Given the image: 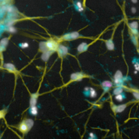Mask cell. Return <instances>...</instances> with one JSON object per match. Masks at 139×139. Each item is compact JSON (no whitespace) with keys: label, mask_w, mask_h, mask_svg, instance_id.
I'll return each mask as SVG.
<instances>
[{"label":"cell","mask_w":139,"mask_h":139,"mask_svg":"<svg viewBox=\"0 0 139 139\" xmlns=\"http://www.w3.org/2000/svg\"><path fill=\"white\" fill-rule=\"evenodd\" d=\"M34 125V121L30 118H25L16 127L23 135L26 134Z\"/></svg>","instance_id":"obj_1"},{"label":"cell","mask_w":139,"mask_h":139,"mask_svg":"<svg viewBox=\"0 0 139 139\" xmlns=\"http://www.w3.org/2000/svg\"><path fill=\"white\" fill-rule=\"evenodd\" d=\"M89 47V45L88 44L85 43V42H83V43H81L78 46V47L77 48V50L79 52L81 53L83 52L86 51L87 49H88Z\"/></svg>","instance_id":"obj_10"},{"label":"cell","mask_w":139,"mask_h":139,"mask_svg":"<svg viewBox=\"0 0 139 139\" xmlns=\"http://www.w3.org/2000/svg\"><path fill=\"white\" fill-rule=\"evenodd\" d=\"M46 50L54 52L56 51L58 47V45L57 42L54 40H49L46 42H44Z\"/></svg>","instance_id":"obj_2"},{"label":"cell","mask_w":139,"mask_h":139,"mask_svg":"<svg viewBox=\"0 0 139 139\" xmlns=\"http://www.w3.org/2000/svg\"><path fill=\"white\" fill-rule=\"evenodd\" d=\"M134 67H135V70H136L137 71H138V70H139V64L138 63H136L135 64H134Z\"/></svg>","instance_id":"obj_27"},{"label":"cell","mask_w":139,"mask_h":139,"mask_svg":"<svg viewBox=\"0 0 139 139\" xmlns=\"http://www.w3.org/2000/svg\"><path fill=\"white\" fill-rule=\"evenodd\" d=\"M79 36V33L77 31H75V32L67 33V34L64 35L62 38V39L64 40H75L78 38Z\"/></svg>","instance_id":"obj_3"},{"label":"cell","mask_w":139,"mask_h":139,"mask_svg":"<svg viewBox=\"0 0 139 139\" xmlns=\"http://www.w3.org/2000/svg\"><path fill=\"white\" fill-rule=\"evenodd\" d=\"M53 52L50 51H47L45 52H43V54H42L41 56V58L42 60L45 61V62L47 61L48 59H49V57L51 56V55L52 54V53H53Z\"/></svg>","instance_id":"obj_12"},{"label":"cell","mask_w":139,"mask_h":139,"mask_svg":"<svg viewBox=\"0 0 139 139\" xmlns=\"http://www.w3.org/2000/svg\"><path fill=\"white\" fill-rule=\"evenodd\" d=\"M85 75L81 73H72L71 75V81H81L83 78L85 77Z\"/></svg>","instance_id":"obj_7"},{"label":"cell","mask_w":139,"mask_h":139,"mask_svg":"<svg viewBox=\"0 0 139 139\" xmlns=\"http://www.w3.org/2000/svg\"><path fill=\"white\" fill-rule=\"evenodd\" d=\"M131 11H132V13H135L136 12V9L134 7H133L132 8H131Z\"/></svg>","instance_id":"obj_28"},{"label":"cell","mask_w":139,"mask_h":139,"mask_svg":"<svg viewBox=\"0 0 139 139\" xmlns=\"http://www.w3.org/2000/svg\"><path fill=\"white\" fill-rule=\"evenodd\" d=\"M30 112L31 115L34 116H36L38 113V108L36 106H33L30 107Z\"/></svg>","instance_id":"obj_14"},{"label":"cell","mask_w":139,"mask_h":139,"mask_svg":"<svg viewBox=\"0 0 139 139\" xmlns=\"http://www.w3.org/2000/svg\"><path fill=\"white\" fill-rule=\"evenodd\" d=\"M115 99L117 100V101H118L119 102H121L122 100H123V97L121 94H117V95H116L115 97Z\"/></svg>","instance_id":"obj_21"},{"label":"cell","mask_w":139,"mask_h":139,"mask_svg":"<svg viewBox=\"0 0 139 139\" xmlns=\"http://www.w3.org/2000/svg\"><path fill=\"white\" fill-rule=\"evenodd\" d=\"M4 67L5 68H6L7 70H8L9 71L14 72L16 71L15 66L13 64H11V63H7V64H5L4 65Z\"/></svg>","instance_id":"obj_13"},{"label":"cell","mask_w":139,"mask_h":139,"mask_svg":"<svg viewBox=\"0 0 139 139\" xmlns=\"http://www.w3.org/2000/svg\"><path fill=\"white\" fill-rule=\"evenodd\" d=\"M7 112H8V110L5 108L0 110V120L5 118V116L7 114Z\"/></svg>","instance_id":"obj_16"},{"label":"cell","mask_w":139,"mask_h":139,"mask_svg":"<svg viewBox=\"0 0 139 139\" xmlns=\"http://www.w3.org/2000/svg\"><path fill=\"white\" fill-rule=\"evenodd\" d=\"M88 92H89V94L91 98H94L97 96V93L93 88H89V90Z\"/></svg>","instance_id":"obj_20"},{"label":"cell","mask_w":139,"mask_h":139,"mask_svg":"<svg viewBox=\"0 0 139 139\" xmlns=\"http://www.w3.org/2000/svg\"><path fill=\"white\" fill-rule=\"evenodd\" d=\"M123 92V88L121 86L117 87L114 90V94H115V95H117V94H121Z\"/></svg>","instance_id":"obj_15"},{"label":"cell","mask_w":139,"mask_h":139,"mask_svg":"<svg viewBox=\"0 0 139 139\" xmlns=\"http://www.w3.org/2000/svg\"><path fill=\"white\" fill-rule=\"evenodd\" d=\"M57 51H58V54L61 57H64L68 53V49L66 46L63 45H59L57 48Z\"/></svg>","instance_id":"obj_6"},{"label":"cell","mask_w":139,"mask_h":139,"mask_svg":"<svg viewBox=\"0 0 139 139\" xmlns=\"http://www.w3.org/2000/svg\"><path fill=\"white\" fill-rule=\"evenodd\" d=\"M105 44H106L107 47L108 49L110 50V51H112V50L114 49V44L113 42L112 37L110 39L105 41Z\"/></svg>","instance_id":"obj_11"},{"label":"cell","mask_w":139,"mask_h":139,"mask_svg":"<svg viewBox=\"0 0 139 139\" xmlns=\"http://www.w3.org/2000/svg\"><path fill=\"white\" fill-rule=\"evenodd\" d=\"M131 31H132V33L134 35L138 34V29H131Z\"/></svg>","instance_id":"obj_26"},{"label":"cell","mask_w":139,"mask_h":139,"mask_svg":"<svg viewBox=\"0 0 139 139\" xmlns=\"http://www.w3.org/2000/svg\"><path fill=\"white\" fill-rule=\"evenodd\" d=\"M89 135H90V139H96V136H95V135L94 134V133H90L89 134Z\"/></svg>","instance_id":"obj_25"},{"label":"cell","mask_w":139,"mask_h":139,"mask_svg":"<svg viewBox=\"0 0 139 139\" xmlns=\"http://www.w3.org/2000/svg\"><path fill=\"white\" fill-rule=\"evenodd\" d=\"M28 44L27 42H25V43H23L21 44V47L22 48V49H25V48H27L28 47Z\"/></svg>","instance_id":"obj_24"},{"label":"cell","mask_w":139,"mask_h":139,"mask_svg":"<svg viewBox=\"0 0 139 139\" xmlns=\"http://www.w3.org/2000/svg\"><path fill=\"white\" fill-rule=\"evenodd\" d=\"M131 1H132L133 3H136L137 2H138V0H131Z\"/></svg>","instance_id":"obj_30"},{"label":"cell","mask_w":139,"mask_h":139,"mask_svg":"<svg viewBox=\"0 0 139 139\" xmlns=\"http://www.w3.org/2000/svg\"><path fill=\"white\" fill-rule=\"evenodd\" d=\"M8 43V38L3 39L1 41V42H0V47H2V49H3V47H5V46H7Z\"/></svg>","instance_id":"obj_19"},{"label":"cell","mask_w":139,"mask_h":139,"mask_svg":"<svg viewBox=\"0 0 139 139\" xmlns=\"http://www.w3.org/2000/svg\"><path fill=\"white\" fill-rule=\"evenodd\" d=\"M76 8L78 12H82V11L84 10V8H83V7L82 6L81 3L79 1L77 2L76 3Z\"/></svg>","instance_id":"obj_18"},{"label":"cell","mask_w":139,"mask_h":139,"mask_svg":"<svg viewBox=\"0 0 139 139\" xmlns=\"http://www.w3.org/2000/svg\"></svg>","instance_id":"obj_32"},{"label":"cell","mask_w":139,"mask_h":139,"mask_svg":"<svg viewBox=\"0 0 139 139\" xmlns=\"http://www.w3.org/2000/svg\"><path fill=\"white\" fill-rule=\"evenodd\" d=\"M112 85L113 84L112 81H104L102 83V86L103 90L105 92L108 91L112 86Z\"/></svg>","instance_id":"obj_9"},{"label":"cell","mask_w":139,"mask_h":139,"mask_svg":"<svg viewBox=\"0 0 139 139\" xmlns=\"http://www.w3.org/2000/svg\"><path fill=\"white\" fill-rule=\"evenodd\" d=\"M129 26L131 29H138V22L134 21L129 24Z\"/></svg>","instance_id":"obj_17"},{"label":"cell","mask_w":139,"mask_h":139,"mask_svg":"<svg viewBox=\"0 0 139 139\" xmlns=\"http://www.w3.org/2000/svg\"><path fill=\"white\" fill-rule=\"evenodd\" d=\"M9 31L11 33H15L16 31V29L13 27H10L9 28Z\"/></svg>","instance_id":"obj_23"},{"label":"cell","mask_w":139,"mask_h":139,"mask_svg":"<svg viewBox=\"0 0 139 139\" xmlns=\"http://www.w3.org/2000/svg\"><path fill=\"white\" fill-rule=\"evenodd\" d=\"M126 107H127V104H123L119 105H116L113 104L112 105V110L115 114L123 112V111L125 110Z\"/></svg>","instance_id":"obj_5"},{"label":"cell","mask_w":139,"mask_h":139,"mask_svg":"<svg viewBox=\"0 0 139 139\" xmlns=\"http://www.w3.org/2000/svg\"><path fill=\"white\" fill-rule=\"evenodd\" d=\"M133 94L135 99H136L137 100H138L139 99V94L138 91L134 90L133 92Z\"/></svg>","instance_id":"obj_22"},{"label":"cell","mask_w":139,"mask_h":139,"mask_svg":"<svg viewBox=\"0 0 139 139\" xmlns=\"http://www.w3.org/2000/svg\"><path fill=\"white\" fill-rule=\"evenodd\" d=\"M7 10H8V12H12V10H13V8H12V7H8V8H7Z\"/></svg>","instance_id":"obj_29"},{"label":"cell","mask_w":139,"mask_h":139,"mask_svg":"<svg viewBox=\"0 0 139 139\" xmlns=\"http://www.w3.org/2000/svg\"><path fill=\"white\" fill-rule=\"evenodd\" d=\"M114 83L117 85H120L123 83V75L119 70L116 71L114 76Z\"/></svg>","instance_id":"obj_4"},{"label":"cell","mask_w":139,"mask_h":139,"mask_svg":"<svg viewBox=\"0 0 139 139\" xmlns=\"http://www.w3.org/2000/svg\"><path fill=\"white\" fill-rule=\"evenodd\" d=\"M39 97V94L37 92L36 93L33 94H31L30 102H29V104H30V107L36 106V104L37 103V100H38V98Z\"/></svg>","instance_id":"obj_8"},{"label":"cell","mask_w":139,"mask_h":139,"mask_svg":"<svg viewBox=\"0 0 139 139\" xmlns=\"http://www.w3.org/2000/svg\"><path fill=\"white\" fill-rule=\"evenodd\" d=\"M22 139V138H21V139Z\"/></svg>","instance_id":"obj_31"}]
</instances>
